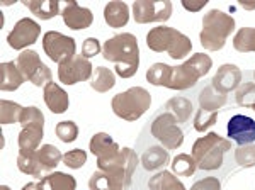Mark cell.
Returning a JSON list of instances; mask_svg holds the SVG:
<instances>
[{
  "instance_id": "cell-46",
  "label": "cell",
  "mask_w": 255,
  "mask_h": 190,
  "mask_svg": "<svg viewBox=\"0 0 255 190\" xmlns=\"http://www.w3.org/2000/svg\"><path fill=\"white\" fill-rule=\"evenodd\" d=\"M252 110H254V112H255V105H254V107H252Z\"/></svg>"
},
{
  "instance_id": "cell-36",
  "label": "cell",
  "mask_w": 255,
  "mask_h": 190,
  "mask_svg": "<svg viewBox=\"0 0 255 190\" xmlns=\"http://www.w3.org/2000/svg\"><path fill=\"white\" fill-rule=\"evenodd\" d=\"M216 121H218V110L209 112V110L199 109L194 117V129L199 131V133H204V131H208L211 126H215Z\"/></svg>"
},
{
  "instance_id": "cell-33",
  "label": "cell",
  "mask_w": 255,
  "mask_h": 190,
  "mask_svg": "<svg viewBox=\"0 0 255 190\" xmlns=\"http://www.w3.org/2000/svg\"><path fill=\"white\" fill-rule=\"evenodd\" d=\"M168 73H170V65L167 63H155L151 65L150 70L146 72L148 84L155 87H165L168 80Z\"/></svg>"
},
{
  "instance_id": "cell-38",
  "label": "cell",
  "mask_w": 255,
  "mask_h": 190,
  "mask_svg": "<svg viewBox=\"0 0 255 190\" xmlns=\"http://www.w3.org/2000/svg\"><path fill=\"white\" fill-rule=\"evenodd\" d=\"M235 160L242 168L255 167V144H245L235 150Z\"/></svg>"
},
{
  "instance_id": "cell-28",
  "label": "cell",
  "mask_w": 255,
  "mask_h": 190,
  "mask_svg": "<svg viewBox=\"0 0 255 190\" xmlns=\"http://www.w3.org/2000/svg\"><path fill=\"white\" fill-rule=\"evenodd\" d=\"M114 85H116V75L113 73V70H109L106 67L94 68V75H92V80H90V87H92L96 92L106 94V92H109Z\"/></svg>"
},
{
  "instance_id": "cell-39",
  "label": "cell",
  "mask_w": 255,
  "mask_h": 190,
  "mask_svg": "<svg viewBox=\"0 0 255 190\" xmlns=\"http://www.w3.org/2000/svg\"><path fill=\"white\" fill-rule=\"evenodd\" d=\"M87 162V153L84 150H70L63 155V163L67 165L68 168H72V170H79L82 168Z\"/></svg>"
},
{
  "instance_id": "cell-25",
  "label": "cell",
  "mask_w": 255,
  "mask_h": 190,
  "mask_svg": "<svg viewBox=\"0 0 255 190\" xmlns=\"http://www.w3.org/2000/svg\"><path fill=\"white\" fill-rule=\"evenodd\" d=\"M148 187L150 190H187L184 184L175 177L172 172H158L148 180Z\"/></svg>"
},
{
  "instance_id": "cell-15",
  "label": "cell",
  "mask_w": 255,
  "mask_h": 190,
  "mask_svg": "<svg viewBox=\"0 0 255 190\" xmlns=\"http://www.w3.org/2000/svg\"><path fill=\"white\" fill-rule=\"evenodd\" d=\"M226 133L228 138L238 143V146H245V144L255 143V121L249 115L237 114L228 121L226 126Z\"/></svg>"
},
{
  "instance_id": "cell-4",
  "label": "cell",
  "mask_w": 255,
  "mask_h": 190,
  "mask_svg": "<svg viewBox=\"0 0 255 190\" xmlns=\"http://www.w3.org/2000/svg\"><path fill=\"white\" fill-rule=\"evenodd\" d=\"M63 162V155L53 144H43L36 151H19L17 156V168L26 175L34 179H44Z\"/></svg>"
},
{
  "instance_id": "cell-9",
  "label": "cell",
  "mask_w": 255,
  "mask_h": 190,
  "mask_svg": "<svg viewBox=\"0 0 255 190\" xmlns=\"http://www.w3.org/2000/svg\"><path fill=\"white\" fill-rule=\"evenodd\" d=\"M151 136L160 141L165 150H177L184 143V131L177 126V119L170 112H163L151 122Z\"/></svg>"
},
{
  "instance_id": "cell-41",
  "label": "cell",
  "mask_w": 255,
  "mask_h": 190,
  "mask_svg": "<svg viewBox=\"0 0 255 190\" xmlns=\"http://www.w3.org/2000/svg\"><path fill=\"white\" fill-rule=\"evenodd\" d=\"M191 190H221V184L216 177H204V179L197 180Z\"/></svg>"
},
{
  "instance_id": "cell-19",
  "label": "cell",
  "mask_w": 255,
  "mask_h": 190,
  "mask_svg": "<svg viewBox=\"0 0 255 190\" xmlns=\"http://www.w3.org/2000/svg\"><path fill=\"white\" fill-rule=\"evenodd\" d=\"M43 97H44V104H46V107L53 114H63L68 110L70 105L68 94L58 84H55V82L46 84Z\"/></svg>"
},
{
  "instance_id": "cell-44",
  "label": "cell",
  "mask_w": 255,
  "mask_h": 190,
  "mask_svg": "<svg viewBox=\"0 0 255 190\" xmlns=\"http://www.w3.org/2000/svg\"><path fill=\"white\" fill-rule=\"evenodd\" d=\"M20 190H43L39 185V182H29V184H26Z\"/></svg>"
},
{
  "instance_id": "cell-37",
  "label": "cell",
  "mask_w": 255,
  "mask_h": 190,
  "mask_svg": "<svg viewBox=\"0 0 255 190\" xmlns=\"http://www.w3.org/2000/svg\"><path fill=\"white\" fill-rule=\"evenodd\" d=\"M55 133L63 143H72V141H75L77 136H79V126L73 121H61L56 124Z\"/></svg>"
},
{
  "instance_id": "cell-10",
  "label": "cell",
  "mask_w": 255,
  "mask_h": 190,
  "mask_svg": "<svg viewBox=\"0 0 255 190\" xmlns=\"http://www.w3.org/2000/svg\"><path fill=\"white\" fill-rule=\"evenodd\" d=\"M17 68L24 75L27 82H31L34 87H46V84L53 82L51 70L41 61L39 55L32 49H24L15 60Z\"/></svg>"
},
{
  "instance_id": "cell-16",
  "label": "cell",
  "mask_w": 255,
  "mask_h": 190,
  "mask_svg": "<svg viewBox=\"0 0 255 190\" xmlns=\"http://www.w3.org/2000/svg\"><path fill=\"white\" fill-rule=\"evenodd\" d=\"M61 17H63L65 26L72 31H84L92 26L94 14L87 7H80L75 0H68L65 3L63 10H61Z\"/></svg>"
},
{
  "instance_id": "cell-12",
  "label": "cell",
  "mask_w": 255,
  "mask_h": 190,
  "mask_svg": "<svg viewBox=\"0 0 255 190\" xmlns=\"http://www.w3.org/2000/svg\"><path fill=\"white\" fill-rule=\"evenodd\" d=\"M43 49L49 60L60 65L61 61L75 56L77 44L75 39L70 38V36L61 34L58 31H48L43 36Z\"/></svg>"
},
{
  "instance_id": "cell-43",
  "label": "cell",
  "mask_w": 255,
  "mask_h": 190,
  "mask_svg": "<svg viewBox=\"0 0 255 190\" xmlns=\"http://www.w3.org/2000/svg\"><path fill=\"white\" fill-rule=\"evenodd\" d=\"M240 5H242V9H245V10H254L255 9V0H242Z\"/></svg>"
},
{
  "instance_id": "cell-17",
  "label": "cell",
  "mask_w": 255,
  "mask_h": 190,
  "mask_svg": "<svg viewBox=\"0 0 255 190\" xmlns=\"http://www.w3.org/2000/svg\"><path fill=\"white\" fill-rule=\"evenodd\" d=\"M242 85V70L237 65H221L213 77L211 87L220 94H228Z\"/></svg>"
},
{
  "instance_id": "cell-34",
  "label": "cell",
  "mask_w": 255,
  "mask_h": 190,
  "mask_svg": "<svg viewBox=\"0 0 255 190\" xmlns=\"http://www.w3.org/2000/svg\"><path fill=\"white\" fill-rule=\"evenodd\" d=\"M19 124L22 127H39V129H43L44 127V115L38 107H32V105L24 107Z\"/></svg>"
},
{
  "instance_id": "cell-21",
  "label": "cell",
  "mask_w": 255,
  "mask_h": 190,
  "mask_svg": "<svg viewBox=\"0 0 255 190\" xmlns=\"http://www.w3.org/2000/svg\"><path fill=\"white\" fill-rule=\"evenodd\" d=\"M104 20L106 24L114 29L125 27L129 20V7L125 2H118V0H113V2H108L104 7Z\"/></svg>"
},
{
  "instance_id": "cell-13",
  "label": "cell",
  "mask_w": 255,
  "mask_h": 190,
  "mask_svg": "<svg viewBox=\"0 0 255 190\" xmlns=\"http://www.w3.org/2000/svg\"><path fill=\"white\" fill-rule=\"evenodd\" d=\"M94 75L90 60L85 56H72L58 65V78L65 85H75L79 82H87Z\"/></svg>"
},
{
  "instance_id": "cell-1",
  "label": "cell",
  "mask_w": 255,
  "mask_h": 190,
  "mask_svg": "<svg viewBox=\"0 0 255 190\" xmlns=\"http://www.w3.org/2000/svg\"><path fill=\"white\" fill-rule=\"evenodd\" d=\"M138 167V156L131 148H121L113 162L97 165L89 180L90 190H128Z\"/></svg>"
},
{
  "instance_id": "cell-42",
  "label": "cell",
  "mask_w": 255,
  "mask_h": 190,
  "mask_svg": "<svg viewBox=\"0 0 255 190\" xmlns=\"http://www.w3.org/2000/svg\"><path fill=\"white\" fill-rule=\"evenodd\" d=\"M208 0H182V7L189 12H199L203 7H206Z\"/></svg>"
},
{
  "instance_id": "cell-6",
  "label": "cell",
  "mask_w": 255,
  "mask_h": 190,
  "mask_svg": "<svg viewBox=\"0 0 255 190\" xmlns=\"http://www.w3.org/2000/svg\"><path fill=\"white\" fill-rule=\"evenodd\" d=\"M213 67V60L204 53H196L184 61L179 67H170V73H168L167 89L172 90H186L192 89L199 78L206 77L209 70Z\"/></svg>"
},
{
  "instance_id": "cell-5",
  "label": "cell",
  "mask_w": 255,
  "mask_h": 190,
  "mask_svg": "<svg viewBox=\"0 0 255 190\" xmlns=\"http://www.w3.org/2000/svg\"><path fill=\"white\" fill-rule=\"evenodd\" d=\"M232 150V141L216 133H208L192 144V158L201 170H218L223 165L225 153Z\"/></svg>"
},
{
  "instance_id": "cell-27",
  "label": "cell",
  "mask_w": 255,
  "mask_h": 190,
  "mask_svg": "<svg viewBox=\"0 0 255 190\" xmlns=\"http://www.w3.org/2000/svg\"><path fill=\"white\" fill-rule=\"evenodd\" d=\"M165 109L177 119V122L184 124L192 115L194 107H192V102L186 97H172L170 100H167Z\"/></svg>"
},
{
  "instance_id": "cell-3",
  "label": "cell",
  "mask_w": 255,
  "mask_h": 190,
  "mask_svg": "<svg viewBox=\"0 0 255 190\" xmlns=\"http://www.w3.org/2000/svg\"><path fill=\"white\" fill-rule=\"evenodd\" d=\"M146 46L155 53H168L172 60H182L192 51V41L168 26H157L146 34Z\"/></svg>"
},
{
  "instance_id": "cell-45",
  "label": "cell",
  "mask_w": 255,
  "mask_h": 190,
  "mask_svg": "<svg viewBox=\"0 0 255 190\" xmlns=\"http://www.w3.org/2000/svg\"><path fill=\"white\" fill-rule=\"evenodd\" d=\"M0 190H10V187H7V185H2V187H0Z\"/></svg>"
},
{
  "instance_id": "cell-26",
  "label": "cell",
  "mask_w": 255,
  "mask_h": 190,
  "mask_svg": "<svg viewBox=\"0 0 255 190\" xmlns=\"http://www.w3.org/2000/svg\"><path fill=\"white\" fill-rule=\"evenodd\" d=\"M226 102H228V97L215 90L211 85L203 89V92L199 94V109L209 110V112H215V110L221 109L223 105H226Z\"/></svg>"
},
{
  "instance_id": "cell-2",
  "label": "cell",
  "mask_w": 255,
  "mask_h": 190,
  "mask_svg": "<svg viewBox=\"0 0 255 190\" xmlns=\"http://www.w3.org/2000/svg\"><path fill=\"white\" fill-rule=\"evenodd\" d=\"M102 58L116 65V73L121 78L136 75L139 67L138 39L131 32H121L113 36L102 46Z\"/></svg>"
},
{
  "instance_id": "cell-14",
  "label": "cell",
  "mask_w": 255,
  "mask_h": 190,
  "mask_svg": "<svg viewBox=\"0 0 255 190\" xmlns=\"http://www.w3.org/2000/svg\"><path fill=\"white\" fill-rule=\"evenodd\" d=\"M39 34H41L39 24L31 17H24V19L17 20V24L14 26V29L9 32L7 43H9V46L12 49L20 51V49L34 44L36 41H38Z\"/></svg>"
},
{
  "instance_id": "cell-20",
  "label": "cell",
  "mask_w": 255,
  "mask_h": 190,
  "mask_svg": "<svg viewBox=\"0 0 255 190\" xmlns=\"http://www.w3.org/2000/svg\"><path fill=\"white\" fill-rule=\"evenodd\" d=\"M26 82V78L20 73L15 61H3L0 65V90L3 92H14Z\"/></svg>"
},
{
  "instance_id": "cell-31",
  "label": "cell",
  "mask_w": 255,
  "mask_h": 190,
  "mask_svg": "<svg viewBox=\"0 0 255 190\" xmlns=\"http://www.w3.org/2000/svg\"><path fill=\"white\" fill-rule=\"evenodd\" d=\"M172 173L179 177H192L197 168V165L192 158V155H186V153H180V155L174 156L172 160Z\"/></svg>"
},
{
  "instance_id": "cell-7",
  "label": "cell",
  "mask_w": 255,
  "mask_h": 190,
  "mask_svg": "<svg viewBox=\"0 0 255 190\" xmlns=\"http://www.w3.org/2000/svg\"><path fill=\"white\" fill-rule=\"evenodd\" d=\"M233 29H235V19L232 15L225 14L223 10L211 9L203 17V31L199 32L201 44L208 51H220Z\"/></svg>"
},
{
  "instance_id": "cell-40",
  "label": "cell",
  "mask_w": 255,
  "mask_h": 190,
  "mask_svg": "<svg viewBox=\"0 0 255 190\" xmlns=\"http://www.w3.org/2000/svg\"><path fill=\"white\" fill-rule=\"evenodd\" d=\"M101 43L96 39V38H87L84 41V44H82V56H85L87 60L90 58L97 56L99 53H101Z\"/></svg>"
},
{
  "instance_id": "cell-22",
  "label": "cell",
  "mask_w": 255,
  "mask_h": 190,
  "mask_svg": "<svg viewBox=\"0 0 255 190\" xmlns=\"http://www.w3.org/2000/svg\"><path fill=\"white\" fill-rule=\"evenodd\" d=\"M43 190H77V180L63 172H53L39 180Z\"/></svg>"
},
{
  "instance_id": "cell-47",
  "label": "cell",
  "mask_w": 255,
  "mask_h": 190,
  "mask_svg": "<svg viewBox=\"0 0 255 190\" xmlns=\"http://www.w3.org/2000/svg\"><path fill=\"white\" fill-rule=\"evenodd\" d=\"M254 78H255V72H254Z\"/></svg>"
},
{
  "instance_id": "cell-29",
  "label": "cell",
  "mask_w": 255,
  "mask_h": 190,
  "mask_svg": "<svg viewBox=\"0 0 255 190\" xmlns=\"http://www.w3.org/2000/svg\"><path fill=\"white\" fill-rule=\"evenodd\" d=\"M41 141H43V129L39 127H22L17 138L19 148L24 151H36Z\"/></svg>"
},
{
  "instance_id": "cell-11",
  "label": "cell",
  "mask_w": 255,
  "mask_h": 190,
  "mask_svg": "<svg viewBox=\"0 0 255 190\" xmlns=\"http://www.w3.org/2000/svg\"><path fill=\"white\" fill-rule=\"evenodd\" d=\"M172 15V2L168 0H138L133 3V17L138 24L165 22Z\"/></svg>"
},
{
  "instance_id": "cell-32",
  "label": "cell",
  "mask_w": 255,
  "mask_h": 190,
  "mask_svg": "<svg viewBox=\"0 0 255 190\" xmlns=\"http://www.w3.org/2000/svg\"><path fill=\"white\" fill-rule=\"evenodd\" d=\"M22 110H24V107L19 105L17 102L0 100V122H2V126L19 122L20 115H22Z\"/></svg>"
},
{
  "instance_id": "cell-23",
  "label": "cell",
  "mask_w": 255,
  "mask_h": 190,
  "mask_svg": "<svg viewBox=\"0 0 255 190\" xmlns=\"http://www.w3.org/2000/svg\"><path fill=\"white\" fill-rule=\"evenodd\" d=\"M168 162H170V156H168V151L163 146H151L141 156V167L146 172H157L165 167Z\"/></svg>"
},
{
  "instance_id": "cell-35",
  "label": "cell",
  "mask_w": 255,
  "mask_h": 190,
  "mask_svg": "<svg viewBox=\"0 0 255 190\" xmlns=\"http://www.w3.org/2000/svg\"><path fill=\"white\" fill-rule=\"evenodd\" d=\"M235 100L242 107H252L255 105V84H244L237 89Z\"/></svg>"
},
{
  "instance_id": "cell-8",
  "label": "cell",
  "mask_w": 255,
  "mask_h": 190,
  "mask_svg": "<svg viewBox=\"0 0 255 190\" xmlns=\"http://www.w3.org/2000/svg\"><path fill=\"white\" fill-rule=\"evenodd\" d=\"M150 105H151V95L143 87L128 89L126 92L116 94L113 97V100H111L113 112L119 119H125L128 122L138 121L150 109Z\"/></svg>"
},
{
  "instance_id": "cell-24",
  "label": "cell",
  "mask_w": 255,
  "mask_h": 190,
  "mask_svg": "<svg viewBox=\"0 0 255 190\" xmlns=\"http://www.w3.org/2000/svg\"><path fill=\"white\" fill-rule=\"evenodd\" d=\"M22 3L32 12V14L38 15V17L43 20L53 19L60 12L58 0H24Z\"/></svg>"
},
{
  "instance_id": "cell-18",
  "label": "cell",
  "mask_w": 255,
  "mask_h": 190,
  "mask_svg": "<svg viewBox=\"0 0 255 190\" xmlns=\"http://www.w3.org/2000/svg\"><path fill=\"white\" fill-rule=\"evenodd\" d=\"M90 151L97 156V165H104L113 162L119 155V144L114 141L108 133H97L90 139Z\"/></svg>"
},
{
  "instance_id": "cell-30",
  "label": "cell",
  "mask_w": 255,
  "mask_h": 190,
  "mask_svg": "<svg viewBox=\"0 0 255 190\" xmlns=\"http://www.w3.org/2000/svg\"><path fill=\"white\" fill-rule=\"evenodd\" d=\"M233 48L240 53H255V27H242L233 38Z\"/></svg>"
}]
</instances>
